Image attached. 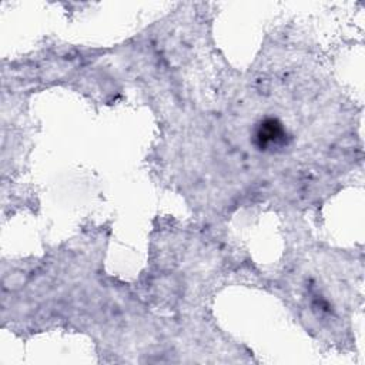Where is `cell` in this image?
<instances>
[{"mask_svg":"<svg viewBox=\"0 0 365 365\" xmlns=\"http://www.w3.org/2000/svg\"><path fill=\"white\" fill-rule=\"evenodd\" d=\"M288 133L284 124L272 117L261 120L254 131V144L261 151H275L288 144Z\"/></svg>","mask_w":365,"mask_h":365,"instance_id":"cell-1","label":"cell"}]
</instances>
